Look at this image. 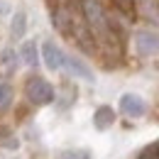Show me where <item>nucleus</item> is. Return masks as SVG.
Returning a JSON list of instances; mask_svg holds the SVG:
<instances>
[{
  "label": "nucleus",
  "instance_id": "obj_4",
  "mask_svg": "<svg viewBox=\"0 0 159 159\" xmlns=\"http://www.w3.org/2000/svg\"><path fill=\"white\" fill-rule=\"evenodd\" d=\"M42 61H44V66L49 69V71H59L61 66H64V52H61V47L57 44V42L47 39L44 44H42Z\"/></svg>",
  "mask_w": 159,
  "mask_h": 159
},
{
  "label": "nucleus",
  "instance_id": "obj_1",
  "mask_svg": "<svg viewBox=\"0 0 159 159\" xmlns=\"http://www.w3.org/2000/svg\"><path fill=\"white\" fill-rule=\"evenodd\" d=\"M81 10H83V17H86V25L91 30V34L98 42H113V25H110V17L103 7L100 0H81Z\"/></svg>",
  "mask_w": 159,
  "mask_h": 159
},
{
  "label": "nucleus",
  "instance_id": "obj_8",
  "mask_svg": "<svg viewBox=\"0 0 159 159\" xmlns=\"http://www.w3.org/2000/svg\"><path fill=\"white\" fill-rule=\"evenodd\" d=\"M135 7L147 17V20L159 25V0H135Z\"/></svg>",
  "mask_w": 159,
  "mask_h": 159
},
{
  "label": "nucleus",
  "instance_id": "obj_14",
  "mask_svg": "<svg viewBox=\"0 0 159 159\" xmlns=\"http://www.w3.org/2000/svg\"><path fill=\"white\" fill-rule=\"evenodd\" d=\"M137 159H159L157 144H149V147H144V149L139 152V157H137Z\"/></svg>",
  "mask_w": 159,
  "mask_h": 159
},
{
  "label": "nucleus",
  "instance_id": "obj_5",
  "mask_svg": "<svg viewBox=\"0 0 159 159\" xmlns=\"http://www.w3.org/2000/svg\"><path fill=\"white\" fill-rule=\"evenodd\" d=\"M120 110H122V115L137 120V118H142V115L147 113V103L139 98L137 93H125V96L120 98Z\"/></svg>",
  "mask_w": 159,
  "mask_h": 159
},
{
  "label": "nucleus",
  "instance_id": "obj_13",
  "mask_svg": "<svg viewBox=\"0 0 159 159\" xmlns=\"http://www.w3.org/2000/svg\"><path fill=\"white\" fill-rule=\"evenodd\" d=\"M12 103V88L7 83H0V110H7Z\"/></svg>",
  "mask_w": 159,
  "mask_h": 159
},
{
  "label": "nucleus",
  "instance_id": "obj_15",
  "mask_svg": "<svg viewBox=\"0 0 159 159\" xmlns=\"http://www.w3.org/2000/svg\"><path fill=\"white\" fill-rule=\"evenodd\" d=\"M115 2H118L120 10H127V12H132V10H135V0H115Z\"/></svg>",
  "mask_w": 159,
  "mask_h": 159
},
{
  "label": "nucleus",
  "instance_id": "obj_16",
  "mask_svg": "<svg viewBox=\"0 0 159 159\" xmlns=\"http://www.w3.org/2000/svg\"><path fill=\"white\" fill-rule=\"evenodd\" d=\"M157 149H159V144H157Z\"/></svg>",
  "mask_w": 159,
  "mask_h": 159
},
{
  "label": "nucleus",
  "instance_id": "obj_10",
  "mask_svg": "<svg viewBox=\"0 0 159 159\" xmlns=\"http://www.w3.org/2000/svg\"><path fill=\"white\" fill-rule=\"evenodd\" d=\"M20 57H22V61H25L30 69H34V66L39 64V49H37V44H34L32 39L25 42L22 49H20Z\"/></svg>",
  "mask_w": 159,
  "mask_h": 159
},
{
  "label": "nucleus",
  "instance_id": "obj_11",
  "mask_svg": "<svg viewBox=\"0 0 159 159\" xmlns=\"http://www.w3.org/2000/svg\"><path fill=\"white\" fill-rule=\"evenodd\" d=\"M0 66H2L5 74H12V71L17 69V54H15L12 49H5V52L0 54Z\"/></svg>",
  "mask_w": 159,
  "mask_h": 159
},
{
  "label": "nucleus",
  "instance_id": "obj_2",
  "mask_svg": "<svg viewBox=\"0 0 159 159\" xmlns=\"http://www.w3.org/2000/svg\"><path fill=\"white\" fill-rule=\"evenodd\" d=\"M25 93H27L30 103H34V105H49L52 100L57 98L54 86H52L47 79H42V76H32V79L27 81Z\"/></svg>",
  "mask_w": 159,
  "mask_h": 159
},
{
  "label": "nucleus",
  "instance_id": "obj_6",
  "mask_svg": "<svg viewBox=\"0 0 159 159\" xmlns=\"http://www.w3.org/2000/svg\"><path fill=\"white\" fill-rule=\"evenodd\" d=\"M61 69H66L71 76H76V79H81V81H88V83L96 81V74L91 71V66L83 64L79 57H64V66H61Z\"/></svg>",
  "mask_w": 159,
  "mask_h": 159
},
{
  "label": "nucleus",
  "instance_id": "obj_9",
  "mask_svg": "<svg viewBox=\"0 0 159 159\" xmlns=\"http://www.w3.org/2000/svg\"><path fill=\"white\" fill-rule=\"evenodd\" d=\"M25 32H27V15L22 10H17L12 15V22H10V37L12 39H22Z\"/></svg>",
  "mask_w": 159,
  "mask_h": 159
},
{
  "label": "nucleus",
  "instance_id": "obj_7",
  "mask_svg": "<svg viewBox=\"0 0 159 159\" xmlns=\"http://www.w3.org/2000/svg\"><path fill=\"white\" fill-rule=\"evenodd\" d=\"M113 122H115V110H113L110 105H100L98 110L93 113L96 130H108V127H113Z\"/></svg>",
  "mask_w": 159,
  "mask_h": 159
},
{
  "label": "nucleus",
  "instance_id": "obj_12",
  "mask_svg": "<svg viewBox=\"0 0 159 159\" xmlns=\"http://www.w3.org/2000/svg\"><path fill=\"white\" fill-rule=\"evenodd\" d=\"M57 159H91L88 149H64L57 154Z\"/></svg>",
  "mask_w": 159,
  "mask_h": 159
},
{
  "label": "nucleus",
  "instance_id": "obj_3",
  "mask_svg": "<svg viewBox=\"0 0 159 159\" xmlns=\"http://www.w3.org/2000/svg\"><path fill=\"white\" fill-rule=\"evenodd\" d=\"M135 49L142 57H159V34L152 30H139L135 34Z\"/></svg>",
  "mask_w": 159,
  "mask_h": 159
}]
</instances>
